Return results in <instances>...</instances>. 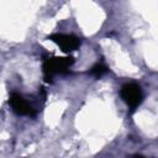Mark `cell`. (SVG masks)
<instances>
[{
	"label": "cell",
	"instance_id": "cell-3",
	"mask_svg": "<svg viewBox=\"0 0 158 158\" xmlns=\"http://www.w3.org/2000/svg\"><path fill=\"white\" fill-rule=\"evenodd\" d=\"M48 40L57 43L63 52H72L80 46V40L73 35H64V33H54L48 37Z\"/></svg>",
	"mask_w": 158,
	"mask_h": 158
},
{
	"label": "cell",
	"instance_id": "cell-1",
	"mask_svg": "<svg viewBox=\"0 0 158 158\" xmlns=\"http://www.w3.org/2000/svg\"><path fill=\"white\" fill-rule=\"evenodd\" d=\"M74 63L72 57H48L43 60V73L46 81H49L54 74L64 73Z\"/></svg>",
	"mask_w": 158,
	"mask_h": 158
},
{
	"label": "cell",
	"instance_id": "cell-5",
	"mask_svg": "<svg viewBox=\"0 0 158 158\" xmlns=\"http://www.w3.org/2000/svg\"><path fill=\"white\" fill-rule=\"evenodd\" d=\"M90 73H91L94 77L100 78V77H102L104 74H106V73H107V67H105V65H104V64H101V63H98V64H95V65L91 68Z\"/></svg>",
	"mask_w": 158,
	"mask_h": 158
},
{
	"label": "cell",
	"instance_id": "cell-4",
	"mask_svg": "<svg viewBox=\"0 0 158 158\" xmlns=\"http://www.w3.org/2000/svg\"><path fill=\"white\" fill-rule=\"evenodd\" d=\"M9 104L11 105L12 110L19 114V115H22V116H31L33 117L36 115V111L35 109L19 94L16 93H12L10 95V99H9Z\"/></svg>",
	"mask_w": 158,
	"mask_h": 158
},
{
	"label": "cell",
	"instance_id": "cell-2",
	"mask_svg": "<svg viewBox=\"0 0 158 158\" xmlns=\"http://www.w3.org/2000/svg\"><path fill=\"white\" fill-rule=\"evenodd\" d=\"M120 95L122 100L130 106L131 110H135L143 100V93L139 85L136 83H127L122 85L120 90Z\"/></svg>",
	"mask_w": 158,
	"mask_h": 158
}]
</instances>
